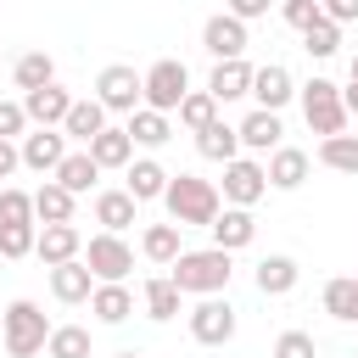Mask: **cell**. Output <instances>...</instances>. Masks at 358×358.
<instances>
[{"label": "cell", "mask_w": 358, "mask_h": 358, "mask_svg": "<svg viewBox=\"0 0 358 358\" xmlns=\"http://www.w3.org/2000/svg\"><path fill=\"white\" fill-rule=\"evenodd\" d=\"M347 84H358V56H352V67H347Z\"/></svg>", "instance_id": "47"}, {"label": "cell", "mask_w": 358, "mask_h": 358, "mask_svg": "<svg viewBox=\"0 0 358 358\" xmlns=\"http://www.w3.org/2000/svg\"><path fill=\"white\" fill-rule=\"evenodd\" d=\"M84 252V235L73 229V224H45L39 235H34V257L45 263V268H56V263H67V257H78Z\"/></svg>", "instance_id": "15"}, {"label": "cell", "mask_w": 358, "mask_h": 358, "mask_svg": "<svg viewBox=\"0 0 358 358\" xmlns=\"http://www.w3.org/2000/svg\"><path fill=\"white\" fill-rule=\"evenodd\" d=\"M123 129H129V140H134V145H151V151L173 140V129H168V112H151V106H134Z\"/></svg>", "instance_id": "25"}, {"label": "cell", "mask_w": 358, "mask_h": 358, "mask_svg": "<svg viewBox=\"0 0 358 358\" xmlns=\"http://www.w3.org/2000/svg\"><path fill=\"white\" fill-rule=\"evenodd\" d=\"M73 207H78V196L67 185H56V179H45L34 190V218L39 224H73Z\"/></svg>", "instance_id": "22"}, {"label": "cell", "mask_w": 358, "mask_h": 358, "mask_svg": "<svg viewBox=\"0 0 358 358\" xmlns=\"http://www.w3.org/2000/svg\"><path fill=\"white\" fill-rule=\"evenodd\" d=\"M229 274H235V263H229V252H224V246L179 252V257L168 263V280L179 285V296H218V291L229 285Z\"/></svg>", "instance_id": "1"}, {"label": "cell", "mask_w": 358, "mask_h": 358, "mask_svg": "<svg viewBox=\"0 0 358 358\" xmlns=\"http://www.w3.org/2000/svg\"><path fill=\"white\" fill-rule=\"evenodd\" d=\"M45 358H90V330L84 324H50Z\"/></svg>", "instance_id": "34"}, {"label": "cell", "mask_w": 358, "mask_h": 358, "mask_svg": "<svg viewBox=\"0 0 358 358\" xmlns=\"http://www.w3.org/2000/svg\"><path fill=\"white\" fill-rule=\"evenodd\" d=\"M134 213H140V201H134L129 190H95V224H101V229L123 235V229L134 224Z\"/></svg>", "instance_id": "23"}, {"label": "cell", "mask_w": 358, "mask_h": 358, "mask_svg": "<svg viewBox=\"0 0 358 358\" xmlns=\"http://www.w3.org/2000/svg\"><path fill=\"white\" fill-rule=\"evenodd\" d=\"M173 112H179V123H185V129L196 134V129H207V123L218 117V101H213L207 90H185V101H179Z\"/></svg>", "instance_id": "36"}, {"label": "cell", "mask_w": 358, "mask_h": 358, "mask_svg": "<svg viewBox=\"0 0 358 358\" xmlns=\"http://www.w3.org/2000/svg\"><path fill=\"white\" fill-rule=\"evenodd\" d=\"M11 78H17V90L28 95V90H39V84H50V78H56V62H50L45 50H28V56H17Z\"/></svg>", "instance_id": "35"}, {"label": "cell", "mask_w": 358, "mask_h": 358, "mask_svg": "<svg viewBox=\"0 0 358 358\" xmlns=\"http://www.w3.org/2000/svg\"><path fill=\"white\" fill-rule=\"evenodd\" d=\"M352 358H358V352H352Z\"/></svg>", "instance_id": "50"}, {"label": "cell", "mask_w": 358, "mask_h": 358, "mask_svg": "<svg viewBox=\"0 0 358 358\" xmlns=\"http://www.w3.org/2000/svg\"><path fill=\"white\" fill-rule=\"evenodd\" d=\"M296 280H302V268H296V257H285V252H268V257L257 263V291H263V296H291Z\"/></svg>", "instance_id": "20"}, {"label": "cell", "mask_w": 358, "mask_h": 358, "mask_svg": "<svg viewBox=\"0 0 358 358\" xmlns=\"http://www.w3.org/2000/svg\"><path fill=\"white\" fill-rule=\"evenodd\" d=\"M235 134H241L246 151H274L285 129H280V112H263V106H257V112H246V123H241Z\"/></svg>", "instance_id": "26"}, {"label": "cell", "mask_w": 358, "mask_h": 358, "mask_svg": "<svg viewBox=\"0 0 358 358\" xmlns=\"http://www.w3.org/2000/svg\"><path fill=\"white\" fill-rule=\"evenodd\" d=\"M0 319H6V308H0Z\"/></svg>", "instance_id": "49"}, {"label": "cell", "mask_w": 358, "mask_h": 358, "mask_svg": "<svg viewBox=\"0 0 358 358\" xmlns=\"http://www.w3.org/2000/svg\"><path fill=\"white\" fill-rule=\"evenodd\" d=\"M78 257L90 263V274H95V280H129V268H134V246H129L123 235H112V229L90 235Z\"/></svg>", "instance_id": "6"}, {"label": "cell", "mask_w": 358, "mask_h": 358, "mask_svg": "<svg viewBox=\"0 0 358 358\" xmlns=\"http://www.w3.org/2000/svg\"><path fill=\"white\" fill-rule=\"evenodd\" d=\"M302 117H308L313 134H341V129H347L341 84H330V78H308V84H302Z\"/></svg>", "instance_id": "5"}, {"label": "cell", "mask_w": 358, "mask_h": 358, "mask_svg": "<svg viewBox=\"0 0 358 358\" xmlns=\"http://www.w3.org/2000/svg\"><path fill=\"white\" fill-rule=\"evenodd\" d=\"M134 201H157L162 190H168V168L162 162H151V157H140V162H129V185H123Z\"/></svg>", "instance_id": "29"}, {"label": "cell", "mask_w": 358, "mask_h": 358, "mask_svg": "<svg viewBox=\"0 0 358 358\" xmlns=\"http://www.w3.org/2000/svg\"><path fill=\"white\" fill-rule=\"evenodd\" d=\"M263 173H268V190H296V185L308 179V151H296V145H274L268 162H263Z\"/></svg>", "instance_id": "18"}, {"label": "cell", "mask_w": 358, "mask_h": 358, "mask_svg": "<svg viewBox=\"0 0 358 358\" xmlns=\"http://www.w3.org/2000/svg\"><path fill=\"white\" fill-rule=\"evenodd\" d=\"M268 6H274V0H229V17H241V22H257V17H268Z\"/></svg>", "instance_id": "43"}, {"label": "cell", "mask_w": 358, "mask_h": 358, "mask_svg": "<svg viewBox=\"0 0 358 358\" xmlns=\"http://www.w3.org/2000/svg\"><path fill=\"white\" fill-rule=\"evenodd\" d=\"M84 151H90L101 168H129V162H134V140H129V129H112V123H106L101 134H90Z\"/></svg>", "instance_id": "21"}, {"label": "cell", "mask_w": 358, "mask_h": 358, "mask_svg": "<svg viewBox=\"0 0 358 358\" xmlns=\"http://www.w3.org/2000/svg\"><path fill=\"white\" fill-rule=\"evenodd\" d=\"M101 129H106V106H101V101H73L67 117H62V134H67V140H84V145H90V134H101Z\"/></svg>", "instance_id": "28"}, {"label": "cell", "mask_w": 358, "mask_h": 358, "mask_svg": "<svg viewBox=\"0 0 358 358\" xmlns=\"http://www.w3.org/2000/svg\"><path fill=\"white\" fill-rule=\"evenodd\" d=\"M0 224H34V196L0 185Z\"/></svg>", "instance_id": "39"}, {"label": "cell", "mask_w": 358, "mask_h": 358, "mask_svg": "<svg viewBox=\"0 0 358 358\" xmlns=\"http://www.w3.org/2000/svg\"><path fill=\"white\" fill-rule=\"evenodd\" d=\"M34 235H39L34 224H0V257H11V263L28 257L34 252Z\"/></svg>", "instance_id": "38"}, {"label": "cell", "mask_w": 358, "mask_h": 358, "mask_svg": "<svg viewBox=\"0 0 358 358\" xmlns=\"http://www.w3.org/2000/svg\"><path fill=\"white\" fill-rule=\"evenodd\" d=\"M179 235H185V229H179L173 218H168V224H145V235H140V252H145L151 263H173V257L185 252V246H179Z\"/></svg>", "instance_id": "32"}, {"label": "cell", "mask_w": 358, "mask_h": 358, "mask_svg": "<svg viewBox=\"0 0 358 358\" xmlns=\"http://www.w3.org/2000/svg\"><path fill=\"white\" fill-rule=\"evenodd\" d=\"M190 336H196L201 347H224V341L235 336V308H229L224 296H201V302L190 308Z\"/></svg>", "instance_id": "9"}, {"label": "cell", "mask_w": 358, "mask_h": 358, "mask_svg": "<svg viewBox=\"0 0 358 358\" xmlns=\"http://www.w3.org/2000/svg\"><path fill=\"white\" fill-rule=\"evenodd\" d=\"M319 11L330 22H358V0H319Z\"/></svg>", "instance_id": "44"}, {"label": "cell", "mask_w": 358, "mask_h": 358, "mask_svg": "<svg viewBox=\"0 0 358 358\" xmlns=\"http://www.w3.org/2000/svg\"><path fill=\"white\" fill-rule=\"evenodd\" d=\"M185 90H190V73L179 56H162L140 73V106H151V112H173L185 101Z\"/></svg>", "instance_id": "4"}, {"label": "cell", "mask_w": 358, "mask_h": 358, "mask_svg": "<svg viewBox=\"0 0 358 358\" xmlns=\"http://www.w3.org/2000/svg\"><path fill=\"white\" fill-rule=\"evenodd\" d=\"M213 229V246H224V252H241V246H252L257 241V218H252V207H218V218L207 224Z\"/></svg>", "instance_id": "12"}, {"label": "cell", "mask_w": 358, "mask_h": 358, "mask_svg": "<svg viewBox=\"0 0 358 358\" xmlns=\"http://www.w3.org/2000/svg\"><path fill=\"white\" fill-rule=\"evenodd\" d=\"M324 313L341 324H358V274H336L324 285Z\"/></svg>", "instance_id": "31"}, {"label": "cell", "mask_w": 358, "mask_h": 358, "mask_svg": "<svg viewBox=\"0 0 358 358\" xmlns=\"http://www.w3.org/2000/svg\"><path fill=\"white\" fill-rule=\"evenodd\" d=\"M196 151H201L207 162H229V157H241V134H235L224 117H213L207 129H196Z\"/></svg>", "instance_id": "27"}, {"label": "cell", "mask_w": 358, "mask_h": 358, "mask_svg": "<svg viewBox=\"0 0 358 358\" xmlns=\"http://www.w3.org/2000/svg\"><path fill=\"white\" fill-rule=\"evenodd\" d=\"M28 129V112H22V101H0V140H17Z\"/></svg>", "instance_id": "42"}, {"label": "cell", "mask_w": 358, "mask_h": 358, "mask_svg": "<svg viewBox=\"0 0 358 358\" xmlns=\"http://www.w3.org/2000/svg\"><path fill=\"white\" fill-rule=\"evenodd\" d=\"M274 358H319V341L308 330H280L274 336Z\"/></svg>", "instance_id": "40"}, {"label": "cell", "mask_w": 358, "mask_h": 358, "mask_svg": "<svg viewBox=\"0 0 358 358\" xmlns=\"http://www.w3.org/2000/svg\"><path fill=\"white\" fill-rule=\"evenodd\" d=\"M201 45H207V56L213 62H229V56H246V22L241 17H229V11H218V17H207L201 22Z\"/></svg>", "instance_id": "10"}, {"label": "cell", "mask_w": 358, "mask_h": 358, "mask_svg": "<svg viewBox=\"0 0 358 358\" xmlns=\"http://www.w3.org/2000/svg\"><path fill=\"white\" fill-rule=\"evenodd\" d=\"M229 207H252V201H263L268 196V173H263V162H252V157H229L224 162V190H218Z\"/></svg>", "instance_id": "7"}, {"label": "cell", "mask_w": 358, "mask_h": 358, "mask_svg": "<svg viewBox=\"0 0 358 358\" xmlns=\"http://www.w3.org/2000/svg\"><path fill=\"white\" fill-rule=\"evenodd\" d=\"M319 162L324 168H336V173H358V134H324L319 140Z\"/></svg>", "instance_id": "33"}, {"label": "cell", "mask_w": 358, "mask_h": 358, "mask_svg": "<svg viewBox=\"0 0 358 358\" xmlns=\"http://www.w3.org/2000/svg\"><path fill=\"white\" fill-rule=\"evenodd\" d=\"M90 313H95L101 324H123V319L134 313L129 285H123V280H95V291H90Z\"/></svg>", "instance_id": "19"}, {"label": "cell", "mask_w": 358, "mask_h": 358, "mask_svg": "<svg viewBox=\"0 0 358 358\" xmlns=\"http://www.w3.org/2000/svg\"><path fill=\"white\" fill-rule=\"evenodd\" d=\"M252 90V62L246 56H229V62H218L213 67V78H207V95L224 106V101H241Z\"/></svg>", "instance_id": "17"}, {"label": "cell", "mask_w": 358, "mask_h": 358, "mask_svg": "<svg viewBox=\"0 0 358 358\" xmlns=\"http://www.w3.org/2000/svg\"><path fill=\"white\" fill-rule=\"evenodd\" d=\"M67 106H73V95H67V90L56 84V78L22 95V112H28V123H39V129H56V123L67 117Z\"/></svg>", "instance_id": "14"}, {"label": "cell", "mask_w": 358, "mask_h": 358, "mask_svg": "<svg viewBox=\"0 0 358 358\" xmlns=\"http://www.w3.org/2000/svg\"><path fill=\"white\" fill-rule=\"evenodd\" d=\"M17 157H22V168H34V173H56V162L67 157V134H62V129H34V134H22Z\"/></svg>", "instance_id": "11"}, {"label": "cell", "mask_w": 358, "mask_h": 358, "mask_svg": "<svg viewBox=\"0 0 358 358\" xmlns=\"http://www.w3.org/2000/svg\"><path fill=\"white\" fill-rule=\"evenodd\" d=\"M117 358H145V352H117Z\"/></svg>", "instance_id": "48"}, {"label": "cell", "mask_w": 358, "mask_h": 358, "mask_svg": "<svg viewBox=\"0 0 358 358\" xmlns=\"http://www.w3.org/2000/svg\"><path fill=\"white\" fill-rule=\"evenodd\" d=\"M341 106H347V117H358V84H347V90H341Z\"/></svg>", "instance_id": "46"}, {"label": "cell", "mask_w": 358, "mask_h": 358, "mask_svg": "<svg viewBox=\"0 0 358 358\" xmlns=\"http://www.w3.org/2000/svg\"><path fill=\"white\" fill-rule=\"evenodd\" d=\"M56 185H67L73 196H84V190H95V179H101V162L90 157V151H67L62 162H56V173H50Z\"/></svg>", "instance_id": "24"}, {"label": "cell", "mask_w": 358, "mask_h": 358, "mask_svg": "<svg viewBox=\"0 0 358 358\" xmlns=\"http://www.w3.org/2000/svg\"><path fill=\"white\" fill-rule=\"evenodd\" d=\"M280 17H285L296 34H302V28H313L324 11H319V0H280Z\"/></svg>", "instance_id": "41"}, {"label": "cell", "mask_w": 358, "mask_h": 358, "mask_svg": "<svg viewBox=\"0 0 358 358\" xmlns=\"http://www.w3.org/2000/svg\"><path fill=\"white\" fill-rule=\"evenodd\" d=\"M0 336H6V352H11V358H39V352H45V341H50V319H45V308H39V302L17 296V302H6Z\"/></svg>", "instance_id": "3"}, {"label": "cell", "mask_w": 358, "mask_h": 358, "mask_svg": "<svg viewBox=\"0 0 358 358\" xmlns=\"http://www.w3.org/2000/svg\"><path fill=\"white\" fill-rule=\"evenodd\" d=\"M95 101H101L106 112H134V106H140V73H134L129 62L101 67V78H95Z\"/></svg>", "instance_id": "8"}, {"label": "cell", "mask_w": 358, "mask_h": 358, "mask_svg": "<svg viewBox=\"0 0 358 358\" xmlns=\"http://www.w3.org/2000/svg\"><path fill=\"white\" fill-rule=\"evenodd\" d=\"M90 291H95V274H90L84 257H67V263L50 268V296L56 302H90Z\"/></svg>", "instance_id": "16"}, {"label": "cell", "mask_w": 358, "mask_h": 358, "mask_svg": "<svg viewBox=\"0 0 358 358\" xmlns=\"http://www.w3.org/2000/svg\"><path fill=\"white\" fill-rule=\"evenodd\" d=\"M17 168H22V157H17V145H11V140H0V179H11Z\"/></svg>", "instance_id": "45"}, {"label": "cell", "mask_w": 358, "mask_h": 358, "mask_svg": "<svg viewBox=\"0 0 358 358\" xmlns=\"http://www.w3.org/2000/svg\"><path fill=\"white\" fill-rule=\"evenodd\" d=\"M162 201H168V218H173L179 229L213 224V218H218V207H224L218 185H213V179H196V173H168V190H162Z\"/></svg>", "instance_id": "2"}, {"label": "cell", "mask_w": 358, "mask_h": 358, "mask_svg": "<svg viewBox=\"0 0 358 358\" xmlns=\"http://www.w3.org/2000/svg\"><path fill=\"white\" fill-rule=\"evenodd\" d=\"M246 95H257V106L263 112H280L291 95H296V84H291V67H280V62H263V67H252V90Z\"/></svg>", "instance_id": "13"}, {"label": "cell", "mask_w": 358, "mask_h": 358, "mask_svg": "<svg viewBox=\"0 0 358 358\" xmlns=\"http://www.w3.org/2000/svg\"><path fill=\"white\" fill-rule=\"evenodd\" d=\"M302 45H308V56H336L341 50V22H330V17H319L313 28H302Z\"/></svg>", "instance_id": "37"}, {"label": "cell", "mask_w": 358, "mask_h": 358, "mask_svg": "<svg viewBox=\"0 0 358 358\" xmlns=\"http://www.w3.org/2000/svg\"><path fill=\"white\" fill-rule=\"evenodd\" d=\"M140 302H145V319L168 324V319L179 313V285H173L168 274H151V280H145V291H140Z\"/></svg>", "instance_id": "30"}]
</instances>
